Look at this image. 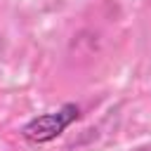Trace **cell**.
Segmentation results:
<instances>
[{
    "mask_svg": "<svg viewBox=\"0 0 151 151\" xmlns=\"http://www.w3.org/2000/svg\"><path fill=\"white\" fill-rule=\"evenodd\" d=\"M76 118H78V106L66 104L57 111H50V113H42L38 118L28 120L21 127V134H24V139H28L33 144H45V142L57 139Z\"/></svg>",
    "mask_w": 151,
    "mask_h": 151,
    "instance_id": "obj_1",
    "label": "cell"
}]
</instances>
